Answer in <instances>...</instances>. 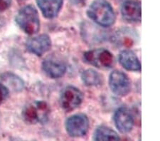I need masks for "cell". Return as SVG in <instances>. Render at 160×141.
<instances>
[{"mask_svg":"<svg viewBox=\"0 0 160 141\" xmlns=\"http://www.w3.org/2000/svg\"><path fill=\"white\" fill-rule=\"evenodd\" d=\"M88 16L101 27H108L114 24L115 14L106 0H95L87 12Z\"/></svg>","mask_w":160,"mask_h":141,"instance_id":"cell-1","label":"cell"},{"mask_svg":"<svg viewBox=\"0 0 160 141\" xmlns=\"http://www.w3.org/2000/svg\"><path fill=\"white\" fill-rule=\"evenodd\" d=\"M50 108L46 102L37 101L28 104L23 110L22 117L29 124L45 123L48 119Z\"/></svg>","mask_w":160,"mask_h":141,"instance_id":"cell-2","label":"cell"},{"mask_svg":"<svg viewBox=\"0 0 160 141\" xmlns=\"http://www.w3.org/2000/svg\"><path fill=\"white\" fill-rule=\"evenodd\" d=\"M16 22L26 34H33L38 32L40 27L39 17L34 7L26 6L18 12Z\"/></svg>","mask_w":160,"mask_h":141,"instance_id":"cell-3","label":"cell"},{"mask_svg":"<svg viewBox=\"0 0 160 141\" xmlns=\"http://www.w3.org/2000/svg\"><path fill=\"white\" fill-rule=\"evenodd\" d=\"M86 62L101 69L110 68L114 63V58L109 51L105 48H98L84 53Z\"/></svg>","mask_w":160,"mask_h":141,"instance_id":"cell-4","label":"cell"},{"mask_svg":"<svg viewBox=\"0 0 160 141\" xmlns=\"http://www.w3.org/2000/svg\"><path fill=\"white\" fill-rule=\"evenodd\" d=\"M82 98L83 96L78 88L71 86H67L61 93V106L66 111H73L81 105Z\"/></svg>","mask_w":160,"mask_h":141,"instance_id":"cell-5","label":"cell"},{"mask_svg":"<svg viewBox=\"0 0 160 141\" xmlns=\"http://www.w3.org/2000/svg\"><path fill=\"white\" fill-rule=\"evenodd\" d=\"M89 128V120L84 114H76L66 120V129L71 137L83 136L87 133Z\"/></svg>","mask_w":160,"mask_h":141,"instance_id":"cell-6","label":"cell"},{"mask_svg":"<svg viewBox=\"0 0 160 141\" xmlns=\"http://www.w3.org/2000/svg\"><path fill=\"white\" fill-rule=\"evenodd\" d=\"M109 85L111 91L118 96H125L130 91V81L122 71L116 70L110 73Z\"/></svg>","mask_w":160,"mask_h":141,"instance_id":"cell-7","label":"cell"},{"mask_svg":"<svg viewBox=\"0 0 160 141\" xmlns=\"http://www.w3.org/2000/svg\"><path fill=\"white\" fill-rule=\"evenodd\" d=\"M115 126L122 133L131 131L134 125V117L130 110L125 107H121L116 111L114 115Z\"/></svg>","mask_w":160,"mask_h":141,"instance_id":"cell-8","label":"cell"},{"mask_svg":"<svg viewBox=\"0 0 160 141\" xmlns=\"http://www.w3.org/2000/svg\"><path fill=\"white\" fill-rule=\"evenodd\" d=\"M51 41L46 34H41L29 38L27 42V48L29 52L41 56L50 49Z\"/></svg>","mask_w":160,"mask_h":141,"instance_id":"cell-9","label":"cell"},{"mask_svg":"<svg viewBox=\"0 0 160 141\" xmlns=\"http://www.w3.org/2000/svg\"><path fill=\"white\" fill-rule=\"evenodd\" d=\"M121 14L125 21L128 22H140L141 21L142 9L140 2L135 0H128L121 7Z\"/></svg>","mask_w":160,"mask_h":141,"instance_id":"cell-10","label":"cell"},{"mask_svg":"<svg viewBox=\"0 0 160 141\" xmlns=\"http://www.w3.org/2000/svg\"><path fill=\"white\" fill-rule=\"evenodd\" d=\"M42 68L48 77L58 78L63 76L66 71V66L61 61L48 57L43 61Z\"/></svg>","mask_w":160,"mask_h":141,"instance_id":"cell-11","label":"cell"},{"mask_svg":"<svg viewBox=\"0 0 160 141\" xmlns=\"http://www.w3.org/2000/svg\"><path fill=\"white\" fill-rule=\"evenodd\" d=\"M37 2L43 16L48 19L57 16L63 4V0H37Z\"/></svg>","mask_w":160,"mask_h":141,"instance_id":"cell-12","label":"cell"},{"mask_svg":"<svg viewBox=\"0 0 160 141\" xmlns=\"http://www.w3.org/2000/svg\"><path fill=\"white\" fill-rule=\"evenodd\" d=\"M119 61L126 70L140 71L141 64L135 53L130 50L122 51L119 55Z\"/></svg>","mask_w":160,"mask_h":141,"instance_id":"cell-13","label":"cell"},{"mask_svg":"<svg viewBox=\"0 0 160 141\" xmlns=\"http://www.w3.org/2000/svg\"><path fill=\"white\" fill-rule=\"evenodd\" d=\"M2 81L12 91L19 92L24 88V83L22 78L12 73H4L1 76Z\"/></svg>","mask_w":160,"mask_h":141,"instance_id":"cell-14","label":"cell"},{"mask_svg":"<svg viewBox=\"0 0 160 141\" xmlns=\"http://www.w3.org/2000/svg\"><path fill=\"white\" fill-rule=\"evenodd\" d=\"M81 79L85 85L88 86H97L102 83L101 75L93 69H88L81 74Z\"/></svg>","mask_w":160,"mask_h":141,"instance_id":"cell-15","label":"cell"},{"mask_svg":"<svg viewBox=\"0 0 160 141\" xmlns=\"http://www.w3.org/2000/svg\"><path fill=\"white\" fill-rule=\"evenodd\" d=\"M93 139L95 140H119L118 133L106 126H100L95 130Z\"/></svg>","mask_w":160,"mask_h":141,"instance_id":"cell-16","label":"cell"},{"mask_svg":"<svg viewBox=\"0 0 160 141\" xmlns=\"http://www.w3.org/2000/svg\"><path fill=\"white\" fill-rule=\"evenodd\" d=\"M135 37H132V34H128L125 30L120 32V34L116 38L119 39V44L125 46V47H130L134 43Z\"/></svg>","mask_w":160,"mask_h":141,"instance_id":"cell-17","label":"cell"},{"mask_svg":"<svg viewBox=\"0 0 160 141\" xmlns=\"http://www.w3.org/2000/svg\"><path fill=\"white\" fill-rule=\"evenodd\" d=\"M9 96V91L7 87L4 84L0 83V105L6 101Z\"/></svg>","mask_w":160,"mask_h":141,"instance_id":"cell-18","label":"cell"},{"mask_svg":"<svg viewBox=\"0 0 160 141\" xmlns=\"http://www.w3.org/2000/svg\"><path fill=\"white\" fill-rule=\"evenodd\" d=\"M12 0H0V12H4L10 7Z\"/></svg>","mask_w":160,"mask_h":141,"instance_id":"cell-19","label":"cell"},{"mask_svg":"<svg viewBox=\"0 0 160 141\" xmlns=\"http://www.w3.org/2000/svg\"><path fill=\"white\" fill-rule=\"evenodd\" d=\"M86 0H70V2L72 4L78 7L83 6L85 3H86Z\"/></svg>","mask_w":160,"mask_h":141,"instance_id":"cell-20","label":"cell"}]
</instances>
